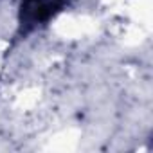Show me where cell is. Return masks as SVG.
I'll use <instances>...</instances> for the list:
<instances>
[{
    "label": "cell",
    "instance_id": "cell-1",
    "mask_svg": "<svg viewBox=\"0 0 153 153\" xmlns=\"http://www.w3.org/2000/svg\"><path fill=\"white\" fill-rule=\"evenodd\" d=\"M59 11V4L56 0H24L20 22L22 27H36L51 20Z\"/></svg>",
    "mask_w": 153,
    "mask_h": 153
}]
</instances>
